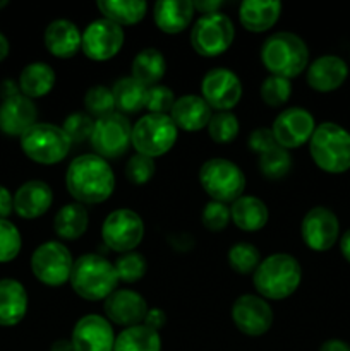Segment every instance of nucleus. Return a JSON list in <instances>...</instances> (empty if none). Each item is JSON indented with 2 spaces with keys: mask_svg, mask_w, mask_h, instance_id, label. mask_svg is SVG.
<instances>
[{
  "mask_svg": "<svg viewBox=\"0 0 350 351\" xmlns=\"http://www.w3.org/2000/svg\"><path fill=\"white\" fill-rule=\"evenodd\" d=\"M27 312L26 288L17 280H0V326H16Z\"/></svg>",
  "mask_w": 350,
  "mask_h": 351,
  "instance_id": "obj_26",
  "label": "nucleus"
},
{
  "mask_svg": "<svg viewBox=\"0 0 350 351\" xmlns=\"http://www.w3.org/2000/svg\"><path fill=\"white\" fill-rule=\"evenodd\" d=\"M280 12L281 3L277 0H270V2L247 0L240 3L239 19L250 33H264L277 24Z\"/></svg>",
  "mask_w": 350,
  "mask_h": 351,
  "instance_id": "obj_27",
  "label": "nucleus"
},
{
  "mask_svg": "<svg viewBox=\"0 0 350 351\" xmlns=\"http://www.w3.org/2000/svg\"><path fill=\"white\" fill-rule=\"evenodd\" d=\"M65 185L79 204H100L112 195L115 175L102 156L82 154L69 165Z\"/></svg>",
  "mask_w": 350,
  "mask_h": 351,
  "instance_id": "obj_1",
  "label": "nucleus"
},
{
  "mask_svg": "<svg viewBox=\"0 0 350 351\" xmlns=\"http://www.w3.org/2000/svg\"><path fill=\"white\" fill-rule=\"evenodd\" d=\"M208 132L215 143H232L239 136V120L232 112H218L209 120Z\"/></svg>",
  "mask_w": 350,
  "mask_h": 351,
  "instance_id": "obj_37",
  "label": "nucleus"
},
{
  "mask_svg": "<svg viewBox=\"0 0 350 351\" xmlns=\"http://www.w3.org/2000/svg\"><path fill=\"white\" fill-rule=\"evenodd\" d=\"M82 33L67 19H57L45 29V47L54 57L71 58L81 50Z\"/></svg>",
  "mask_w": 350,
  "mask_h": 351,
  "instance_id": "obj_24",
  "label": "nucleus"
},
{
  "mask_svg": "<svg viewBox=\"0 0 350 351\" xmlns=\"http://www.w3.org/2000/svg\"><path fill=\"white\" fill-rule=\"evenodd\" d=\"M146 86L136 81L132 75L119 79L112 88L115 108L122 115H130V113L141 112L144 108V101H146Z\"/></svg>",
  "mask_w": 350,
  "mask_h": 351,
  "instance_id": "obj_32",
  "label": "nucleus"
},
{
  "mask_svg": "<svg viewBox=\"0 0 350 351\" xmlns=\"http://www.w3.org/2000/svg\"><path fill=\"white\" fill-rule=\"evenodd\" d=\"M119 281L124 283H136L146 274V259L139 252H127L117 259L113 264Z\"/></svg>",
  "mask_w": 350,
  "mask_h": 351,
  "instance_id": "obj_39",
  "label": "nucleus"
},
{
  "mask_svg": "<svg viewBox=\"0 0 350 351\" xmlns=\"http://www.w3.org/2000/svg\"><path fill=\"white\" fill-rule=\"evenodd\" d=\"M71 343L74 351H113L115 335L106 317L88 314L75 322Z\"/></svg>",
  "mask_w": 350,
  "mask_h": 351,
  "instance_id": "obj_18",
  "label": "nucleus"
},
{
  "mask_svg": "<svg viewBox=\"0 0 350 351\" xmlns=\"http://www.w3.org/2000/svg\"><path fill=\"white\" fill-rule=\"evenodd\" d=\"M144 223L137 213L130 209H117L110 213L102 225V239L108 249L115 252H134L143 242Z\"/></svg>",
  "mask_w": 350,
  "mask_h": 351,
  "instance_id": "obj_11",
  "label": "nucleus"
},
{
  "mask_svg": "<svg viewBox=\"0 0 350 351\" xmlns=\"http://www.w3.org/2000/svg\"><path fill=\"white\" fill-rule=\"evenodd\" d=\"M167 71V62L163 53L156 48H144L132 60V77L141 84L151 88L163 79Z\"/></svg>",
  "mask_w": 350,
  "mask_h": 351,
  "instance_id": "obj_30",
  "label": "nucleus"
},
{
  "mask_svg": "<svg viewBox=\"0 0 350 351\" xmlns=\"http://www.w3.org/2000/svg\"><path fill=\"white\" fill-rule=\"evenodd\" d=\"M7 3H9V2H7V0H0V9H2V7H5Z\"/></svg>",
  "mask_w": 350,
  "mask_h": 351,
  "instance_id": "obj_54",
  "label": "nucleus"
},
{
  "mask_svg": "<svg viewBox=\"0 0 350 351\" xmlns=\"http://www.w3.org/2000/svg\"><path fill=\"white\" fill-rule=\"evenodd\" d=\"M194 12V5L189 0H160L154 3L153 19L160 31L177 34L191 24Z\"/></svg>",
  "mask_w": 350,
  "mask_h": 351,
  "instance_id": "obj_25",
  "label": "nucleus"
},
{
  "mask_svg": "<svg viewBox=\"0 0 350 351\" xmlns=\"http://www.w3.org/2000/svg\"><path fill=\"white\" fill-rule=\"evenodd\" d=\"M292 95V84L288 79L270 75L261 84V98L268 106H281Z\"/></svg>",
  "mask_w": 350,
  "mask_h": 351,
  "instance_id": "obj_40",
  "label": "nucleus"
},
{
  "mask_svg": "<svg viewBox=\"0 0 350 351\" xmlns=\"http://www.w3.org/2000/svg\"><path fill=\"white\" fill-rule=\"evenodd\" d=\"M292 168V156L287 149L277 146L259 156V170L270 180L287 177Z\"/></svg>",
  "mask_w": 350,
  "mask_h": 351,
  "instance_id": "obj_35",
  "label": "nucleus"
},
{
  "mask_svg": "<svg viewBox=\"0 0 350 351\" xmlns=\"http://www.w3.org/2000/svg\"><path fill=\"white\" fill-rule=\"evenodd\" d=\"M178 129L175 127L170 115H156L148 113L143 119L137 120L132 127V143L137 154H144L148 158L163 156L177 143Z\"/></svg>",
  "mask_w": 350,
  "mask_h": 351,
  "instance_id": "obj_7",
  "label": "nucleus"
},
{
  "mask_svg": "<svg viewBox=\"0 0 350 351\" xmlns=\"http://www.w3.org/2000/svg\"><path fill=\"white\" fill-rule=\"evenodd\" d=\"M19 139L24 154L40 165L60 163L72 146L62 127L51 123H36Z\"/></svg>",
  "mask_w": 350,
  "mask_h": 351,
  "instance_id": "obj_8",
  "label": "nucleus"
},
{
  "mask_svg": "<svg viewBox=\"0 0 350 351\" xmlns=\"http://www.w3.org/2000/svg\"><path fill=\"white\" fill-rule=\"evenodd\" d=\"M309 153L326 173H345L350 170V132L335 122L321 123L309 141Z\"/></svg>",
  "mask_w": 350,
  "mask_h": 351,
  "instance_id": "obj_5",
  "label": "nucleus"
},
{
  "mask_svg": "<svg viewBox=\"0 0 350 351\" xmlns=\"http://www.w3.org/2000/svg\"><path fill=\"white\" fill-rule=\"evenodd\" d=\"M230 208L223 202L211 201L205 206L201 215V223L209 232H222L230 223Z\"/></svg>",
  "mask_w": 350,
  "mask_h": 351,
  "instance_id": "obj_45",
  "label": "nucleus"
},
{
  "mask_svg": "<svg viewBox=\"0 0 350 351\" xmlns=\"http://www.w3.org/2000/svg\"><path fill=\"white\" fill-rule=\"evenodd\" d=\"M302 240L314 252H326L340 237V223L335 213L325 206L309 209L301 225Z\"/></svg>",
  "mask_w": 350,
  "mask_h": 351,
  "instance_id": "obj_15",
  "label": "nucleus"
},
{
  "mask_svg": "<svg viewBox=\"0 0 350 351\" xmlns=\"http://www.w3.org/2000/svg\"><path fill=\"white\" fill-rule=\"evenodd\" d=\"M130 137H132V127L129 119L122 113L113 112L96 120L89 141L96 154L106 160V158L122 156L132 144Z\"/></svg>",
  "mask_w": 350,
  "mask_h": 351,
  "instance_id": "obj_12",
  "label": "nucleus"
},
{
  "mask_svg": "<svg viewBox=\"0 0 350 351\" xmlns=\"http://www.w3.org/2000/svg\"><path fill=\"white\" fill-rule=\"evenodd\" d=\"M319 351H350V345L342 339H328L323 343Z\"/></svg>",
  "mask_w": 350,
  "mask_h": 351,
  "instance_id": "obj_50",
  "label": "nucleus"
},
{
  "mask_svg": "<svg viewBox=\"0 0 350 351\" xmlns=\"http://www.w3.org/2000/svg\"><path fill=\"white\" fill-rule=\"evenodd\" d=\"M174 105H175V95L172 93L170 88H167V86L163 84H156L148 88L144 108H146L150 113H156V115H170Z\"/></svg>",
  "mask_w": 350,
  "mask_h": 351,
  "instance_id": "obj_43",
  "label": "nucleus"
},
{
  "mask_svg": "<svg viewBox=\"0 0 350 351\" xmlns=\"http://www.w3.org/2000/svg\"><path fill=\"white\" fill-rule=\"evenodd\" d=\"M21 233L9 219H0V263H10L21 252Z\"/></svg>",
  "mask_w": 350,
  "mask_h": 351,
  "instance_id": "obj_41",
  "label": "nucleus"
},
{
  "mask_svg": "<svg viewBox=\"0 0 350 351\" xmlns=\"http://www.w3.org/2000/svg\"><path fill=\"white\" fill-rule=\"evenodd\" d=\"M199 184L216 202H235L246 191V175L233 161L211 158L199 170Z\"/></svg>",
  "mask_w": 350,
  "mask_h": 351,
  "instance_id": "obj_6",
  "label": "nucleus"
},
{
  "mask_svg": "<svg viewBox=\"0 0 350 351\" xmlns=\"http://www.w3.org/2000/svg\"><path fill=\"white\" fill-rule=\"evenodd\" d=\"M235 328L247 336L266 335L273 324V308L257 295H242L232 305Z\"/></svg>",
  "mask_w": 350,
  "mask_h": 351,
  "instance_id": "obj_16",
  "label": "nucleus"
},
{
  "mask_svg": "<svg viewBox=\"0 0 350 351\" xmlns=\"http://www.w3.org/2000/svg\"><path fill=\"white\" fill-rule=\"evenodd\" d=\"M55 72L45 62H33L26 65L19 75V93L26 98H43L54 89Z\"/></svg>",
  "mask_w": 350,
  "mask_h": 351,
  "instance_id": "obj_29",
  "label": "nucleus"
},
{
  "mask_svg": "<svg viewBox=\"0 0 350 351\" xmlns=\"http://www.w3.org/2000/svg\"><path fill=\"white\" fill-rule=\"evenodd\" d=\"M98 9L105 19L122 27L143 21L146 16L148 3L141 0H102L98 2Z\"/></svg>",
  "mask_w": 350,
  "mask_h": 351,
  "instance_id": "obj_33",
  "label": "nucleus"
},
{
  "mask_svg": "<svg viewBox=\"0 0 350 351\" xmlns=\"http://www.w3.org/2000/svg\"><path fill=\"white\" fill-rule=\"evenodd\" d=\"M211 106L198 95H184L175 99V105L170 112V119L174 120L177 129L185 132H198L208 127L211 120Z\"/></svg>",
  "mask_w": 350,
  "mask_h": 351,
  "instance_id": "obj_23",
  "label": "nucleus"
},
{
  "mask_svg": "<svg viewBox=\"0 0 350 351\" xmlns=\"http://www.w3.org/2000/svg\"><path fill=\"white\" fill-rule=\"evenodd\" d=\"M74 259L64 243L45 242L31 256L34 278L47 287H62L71 280Z\"/></svg>",
  "mask_w": 350,
  "mask_h": 351,
  "instance_id": "obj_10",
  "label": "nucleus"
},
{
  "mask_svg": "<svg viewBox=\"0 0 350 351\" xmlns=\"http://www.w3.org/2000/svg\"><path fill=\"white\" fill-rule=\"evenodd\" d=\"M122 47L124 29L105 17L89 23L82 33L81 50L89 60H110L122 50Z\"/></svg>",
  "mask_w": 350,
  "mask_h": 351,
  "instance_id": "obj_13",
  "label": "nucleus"
},
{
  "mask_svg": "<svg viewBox=\"0 0 350 351\" xmlns=\"http://www.w3.org/2000/svg\"><path fill=\"white\" fill-rule=\"evenodd\" d=\"M50 351H74V348H72V343L67 341V339H58V341L54 343Z\"/></svg>",
  "mask_w": 350,
  "mask_h": 351,
  "instance_id": "obj_52",
  "label": "nucleus"
},
{
  "mask_svg": "<svg viewBox=\"0 0 350 351\" xmlns=\"http://www.w3.org/2000/svg\"><path fill=\"white\" fill-rule=\"evenodd\" d=\"M261 263L259 250L249 242H239L229 250V264L237 274H254Z\"/></svg>",
  "mask_w": 350,
  "mask_h": 351,
  "instance_id": "obj_36",
  "label": "nucleus"
},
{
  "mask_svg": "<svg viewBox=\"0 0 350 351\" xmlns=\"http://www.w3.org/2000/svg\"><path fill=\"white\" fill-rule=\"evenodd\" d=\"M71 287L81 298L89 302L106 300L115 291L119 278L115 267L98 254H84L74 261Z\"/></svg>",
  "mask_w": 350,
  "mask_h": 351,
  "instance_id": "obj_4",
  "label": "nucleus"
},
{
  "mask_svg": "<svg viewBox=\"0 0 350 351\" xmlns=\"http://www.w3.org/2000/svg\"><path fill=\"white\" fill-rule=\"evenodd\" d=\"M165 322H167V317H165V312L161 308H150L143 324L148 326L150 329H154V331H160Z\"/></svg>",
  "mask_w": 350,
  "mask_h": 351,
  "instance_id": "obj_47",
  "label": "nucleus"
},
{
  "mask_svg": "<svg viewBox=\"0 0 350 351\" xmlns=\"http://www.w3.org/2000/svg\"><path fill=\"white\" fill-rule=\"evenodd\" d=\"M192 5H194V10L202 12V16H208V14L218 12V9L223 5V2L222 0H213V2L202 0V2H192Z\"/></svg>",
  "mask_w": 350,
  "mask_h": 351,
  "instance_id": "obj_49",
  "label": "nucleus"
},
{
  "mask_svg": "<svg viewBox=\"0 0 350 351\" xmlns=\"http://www.w3.org/2000/svg\"><path fill=\"white\" fill-rule=\"evenodd\" d=\"M277 141H275L273 130L271 129H256L250 132L249 136V147L253 153L256 154H264L266 151L277 147Z\"/></svg>",
  "mask_w": 350,
  "mask_h": 351,
  "instance_id": "obj_46",
  "label": "nucleus"
},
{
  "mask_svg": "<svg viewBox=\"0 0 350 351\" xmlns=\"http://www.w3.org/2000/svg\"><path fill=\"white\" fill-rule=\"evenodd\" d=\"M349 77V65L338 55H321L307 67V84L318 93H331Z\"/></svg>",
  "mask_w": 350,
  "mask_h": 351,
  "instance_id": "obj_21",
  "label": "nucleus"
},
{
  "mask_svg": "<svg viewBox=\"0 0 350 351\" xmlns=\"http://www.w3.org/2000/svg\"><path fill=\"white\" fill-rule=\"evenodd\" d=\"M88 211L79 202H71L58 209L54 219V230L62 240H78L88 230Z\"/></svg>",
  "mask_w": 350,
  "mask_h": 351,
  "instance_id": "obj_31",
  "label": "nucleus"
},
{
  "mask_svg": "<svg viewBox=\"0 0 350 351\" xmlns=\"http://www.w3.org/2000/svg\"><path fill=\"white\" fill-rule=\"evenodd\" d=\"M93 129H95V122L86 113H72L64 120V125H62V130L69 137L71 144H81L91 139Z\"/></svg>",
  "mask_w": 350,
  "mask_h": 351,
  "instance_id": "obj_42",
  "label": "nucleus"
},
{
  "mask_svg": "<svg viewBox=\"0 0 350 351\" xmlns=\"http://www.w3.org/2000/svg\"><path fill=\"white\" fill-rule=\"evenodd\" d=\"M103 308H105L106 321L124 326L126 329L143 324L150 311L146 300L132 290H115L106 298Z\"/></svg>",
  "mask_w": 350,
  "mask_h": 351,
  "instance_id": "obj_20",
  "label": "nucleus"
},
{
  "mask_svg": "<svg viewBox=\"0 0 350 351\" xmlns=\"http://www.w3.org/2000/svg\"><path fill=\"white\" fill-rule=\"evenodd\" d=\"M9 50H10L9 40H7V38L3 36L2 33H0V62H2L3 58H7V55H9Z\"/></svg>",
  "mask_w": 350,
  "mask_h": 351,
  "instance_id": "obj_53",
  "label": "nucleus"
},
{
  "mask_svg": "<svg viewBox=\"0 0 350 351\" xmlns=\"http://www.w3.org/2000/svg\"><path fill=\"white\" fill-rule=\"evenodd\" d=\"M340 250H342V256L345 257L347 263L350 264V230H347L340 239Z\"/></svg>",
  "mask_w": 350,
  "mask_h": 351,
  "instance_id": "obj_51",
  "label": "nucleus"
},
{
  "mask_svg": "<svg viewBox=\"0 0 350 351\" xmlns=\"http://www.w3.org/2000/svg\"><path fill=\"white\" fill-rule=\"evenodd\" d=\"M14 211V197L5 187L0 185V219H7V216Z\"/></svg>",
  "mask_w": 350,
  "mask_h": 351,
  "instance_id": "obj_48",
  "label": "nucleus"
},
{
  "mask_svg": "<svg viewBox=\"0 0 350 351\" xmlns=\"http://www.w3.org/2000/svg\"><path fill=\"white\" fill-rule=\"evenodd\" d=\"M54 202L50 185L41 180H30L21 185L14 194V211L24 219L43 216Z\"/></svg>",
  "mask_w": 350,
  "mask_h": 351,
  "instance_id": "obj_22",
  "label": "nucleus"
},
{
  "mask_svg": "<svg viewBox=\"0 0 350 351\" xmlns=\"http://www.w3.org/2000/svg\"><path fill=\"white\" fill-rule=\"evenodd\" d=\"M84 108L88 110L89 117H102L110 115L115 110V101H113L112 89L106 86H93L86 91L84 96Z\"/></svg>",
  "mask_w": 350,
  "mask_h": 351,
  "instance_id": "obj_38",
  "label": "nucleus"
},
{
  "mask_svg": "<svg viewBox=\"0 0 350 351\" xmlns=\"http://www.w3.org/2000/svg\"><path fill=\"white\" fill-rule=\"evenodd\" d=\"M36 105L19 91L7 95L0 105V130L7 136L21 137L36 125Z\"/></svg>",
  "mask_w": 350,
  "mask_h": 351,
  "instance_id": "obj_19",
  "label": "nucleus"
},
{
  "mask_svg": "<svg viewBox=\"0 0 350 351\" xmlns=\"http://www.w3.org/2000/svg\"><path fill=\"white\" fill-rule=\"evenodd\" d=\"M113 351H161V338L148 326H132L117 336Z\"/></svg>",
  "mask_w": 350,
  "mask_h": 351,
  "instance_id": "obj_34",
  "label": "nucleus"
},
{
  "mask_svg": "<svg viewBox=\"0 0 350 351\" xmlns=\"http://www.w3.org/2000/svg\"><path fill=\"white\" fill-rule=\"evenodd\" d=\"M235 27L232 19L222 12L201 16L191 31V45L201 57H218L233 43Z\"/></svg>",
  "mask_w": 350,
  "mask_h": 351,
  "instance_id": "obj_9",
  "label": "nucleus"
},
{
  "mask_svg": "<svg viewBox=\"0 0 350 351\" xmlns=\"http://www.w3.org/2000/svg\"><path fill=\"white\" fill-rule=\"evenodd\" d=\"M230 218L235 223L237 228L244 232H259L266 226L270 213L266 204L254 195H242L232 202Z\"/></svg>",
  "mask_w": 350,
  "mask_h": 351,
  "instance_id": "obj_28",
  "label": "nucleus"
},
{
  "mask_svg": "<svg viewBox=\"0 0 350 351\" xmlns=\"http://www.w3.org/2000/svg\"><path fill=\"white\" fill-rule=\"evenodd\" d=\"M261 62L271 75L290 81L307 69L309 50L301 36L280 31L271 34L263 43Z\"/></svg>",
  "mask_w": 350,
  "mask_h": 351,
  "instance_id": "obj_3",
  "label": "nucleus"
},
{
  "mask_svg": "<svg viewBox=\"0 0 350 351\" xmlns=\"http://www.w3.org/2000/svg\"><path fill=\"white\" fill-rule=\"evenodd\" d=\"M154 170V160L148 158L144 154H134L126 165V177L130 184L134 185H144L153 178Z\"/></svg>",
  "mask_w": 350,
  "mask_h": 351,
  "instance_id": "obj_44",
  "label": "nucleus"
},
{
  "mask_svg": "<svg viewBox=\"0 0 350 351\" xmlns=\"http://www.w3.org/2000/svg\"><path fill=\"white\" fill-rule=\"evenodd\" d=\"M271 130H273L278 146L283 149H294L311 141L316 130V122L314 117L307 110L294 106V108L283 110L275 119Z\"/></svg>",
  "mask_w": 350,
  "mask_h": 351,
  "instance_id": "obj_17",
  "label": "nucleus"
},
{
  "mask_svg": "<svg viewBox=\"0 0 350 351\" xmlns=\"http://www.w3.org/2000/svg\"><path fill=\"white\" fill-rule=\"evenodd\" d=\"M302 267L290 254H273L259 263L253 274L254 288L264 300H283L297 291Z\"/></svg>",
  "mask_w": 350,
  "mask_h": 351,
  "instance_id": "obj_2",
  "label": "nucleus"
},
{
  "mask_svg": "<svg viewBox=\"0 0 350 351\" xmlns=\"http://www.w3.org/2000/svg\"><path fill=\"white\" fill-rule=\"evenodd\" d=\"M201 95L211 110L230 112L242 98V84L237 74H233L230 69H211L202 77Z\"/></svg>",
  "mask_w": 350,
  "mask_h": 351,
  "instance_id": "obj_14",
  "label": "nucleus"
}]
</instances>
